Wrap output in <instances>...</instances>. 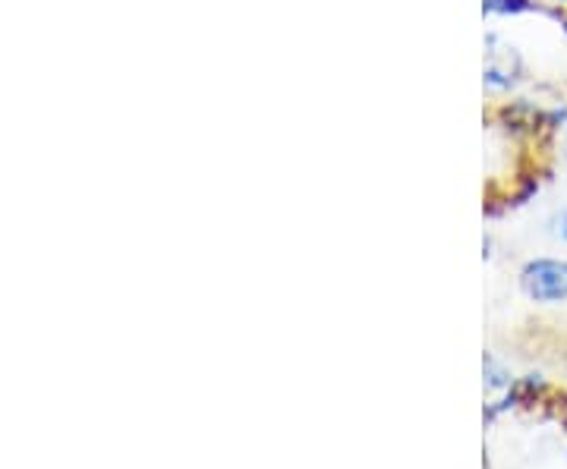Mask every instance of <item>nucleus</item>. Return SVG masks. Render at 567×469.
I'll use <instances>...</instances> for the list:
<instances>
[{
    "label": "nucleus",
    "instance_id": "20e7f679",
    "mask_svg": "<svg viewBox=\"0 0 567 469\" xmlns=\"http://www.w3.org/2000/svg\"><path fill=\"white\" fill-rule=\"evenodd\" d=\"M483 375H486V388L488 390H511L514 388V378H511V372H507L505 363H498L492 353H486V359H483Z\"/></svg>",
    "mask_w": 567,
    "mask_h": 469
},
{
    "label": "nucleus",
    "instance_id": "423d86ee",
    "mask_svg": "<svg viewBox=\"0 0 567 469\" xmlns=\"http://www.w3.org/2000/svg\"><path fill=\"white\" fill-rule=\"evenodd\" d=\"M551 7H567V0H548Z\"/></svg>",
    "mask_w": 567,
    "mask_h": 469
},
{
    "label": "nucleus",
    "instance_id": "0eeeda50",
    "mask_svg": "<svg viewBox=\"0 0 567 469\" xmlns=\"http://www.w3.org/2000/svg\"><path fill=\"white\" fill-rule=\"evenodd\" d=\"M565 164H567V145H565Z\"/></svg>",
    "mask_w": 567,
    "mask_h": 469
},
{
    "label": "nucleus",
    "instance_id": "7ed1b4c3",
    "mask_svg": "<svg viewBox=\"0 0 567 469\" xmlns=\"http://www.w3.org/2000/svg\"><path fill=\"white\" fill-rule=\"evenodd\" d=\"M533 10H536V0H483L486 17H520Z\"/></svg>",
    "mask_w": 567,
    "mask_h": 469
},
{
    "label": "nucleus",
    "instance_id": "39448f33",
    "mask_svg": "<svg viewBox=\"0 0 567 469\" xmlns=\"http://www.w3.org/2000/svg\"><path fill=\"white\" fill-rule=\"evenodd\" d=\"M555 237L567 243V208H561L558 215H555Z\"/></svg>",
    "mask_w": 567,
    "mask_h": 469
},
{
    "label": "nucleus",
    "instance_id": "f03ea898",
    "mask_svg": "<svg viewBox=\"0 0 567 469\" xmlns=\"http://www.w3.org/2000/svg\"><path fill=\"white\" fill-rule=\"evenodd\" d=\"M524 80V58L514 44H505L498 35L486 39V70L483 85L492 95H505L517 82Z\"/></svg>",
    "mask_w": 567,
    "mask_h": 469
},
{
    "label": "nucleus",
    "instance_id": "f257e3e1",
    "mask_svg": "<svg viewBox=\"0 0 567 469\" xmlns=\"http://www.w3.org/2000/svg\"><path fill=\"white\" fill-rule=\"evenodd\" d=\"M517 281H520L524 296L539 306L567 303V259H551V256L529 259L520 268Z\"/></svg>",
    "mask_w": 567,
    "mask_h": 469
}]
</instances>
